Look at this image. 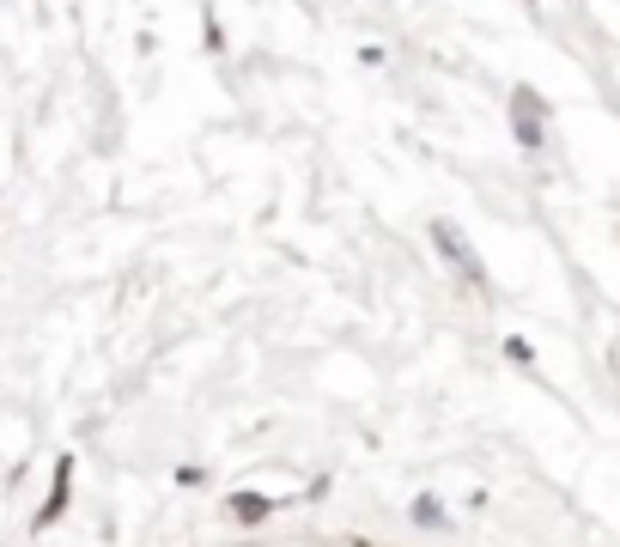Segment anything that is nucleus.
I'll return each instance as SVG.
<instances>
[{
    "label": "nucleus",
    "mask_w": 620,
    "mask_h": 547,
    "mask_svg": "<svg viewBox=\"0 0 620 547\" xmlns=\"http://www.w3.org/2000/svg\"><path fill=\"white\" fill-rule=\"evenodd\" d=\"M511 122H517V140H523V146H541V140H548V134H541V122H548V104H541L529 86L511 92Z\"/></svg>",
    "instance_id": "obj_1"
},
{
    "label": "nucleus",
    "mask_w": 620,
    "mask_h": 547,
    "mask_svg": "<svg viewBox=\"0 0 620 547\" xmlns=\"http://www.w3.org/2000/svg\"><path fill=\"white\" fill-rule=\"evenodd\" d=\"M67 493H73V462L61 456V468H55V487H49V499H43V511H37V529H43V523H55V517L67 511Z\"/></svg>",
    "instance_id": "obj_3"
},
{
    "label": "nucleus",
    "mask_w": 620,
    "mask_h": 547,
    "mask_svg": "<svg viewBox=\"0 0 620 547\" xmlns=\"http://www.w3.org/2000/svg\"><path fill=\"white\" fill-rule=\"evenodd\" d=\"M274 511V499H262V493H238L231 499V517H244V523H262Z\"/></svg>",
    "instance_id": "obj_4"
},
{
    "label": "nucleus",
    "mask_w": 620,
    "mask_h": 547,
    "mask_svg": "<svg viewBox=\"0 0 620 547\" xmlns=\"http://www.w3.org/2000/svg\"><path fill=\"white\" fill-rule=\"evenodd\" d=\"M414 523H426V529H444V505L426 493V499H414Z\"/></svg>",
    "instance_id": "obj_5"
},
{
    "label": "nucleus",
    "mask_w": 620,
    "mask_h": 547,
    "mask_svg": "<svg viewBox=\"0 0 620 547\" xmlns=\"http://www.w3.org/2000/svg\"><path fill=\"white\" fill-rule=\"evenodd\" d=\"M432 244H438V250L456 262V274H462V280H481V262H475L469 250H462V244H456V231H450V225H432Z\"/></svg>",
    "instance_id": "obj_2"
}]
</instances>
